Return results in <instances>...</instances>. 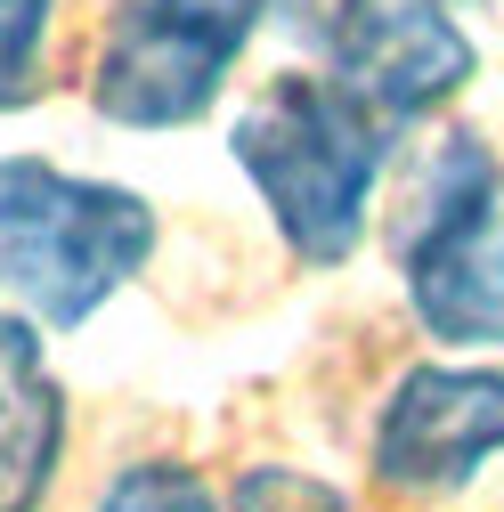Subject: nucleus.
Listing matches in <instances>:
<instances>
[{"label": "nucleus", "instance_id": "obj_6", "mask_svg": "<svg viewBox=\"0 0 504 512\" xmlns=\"http://www.w3.org/2000/svg\"><path fill=\"white\" fill-rule=\"evenodd\" d=\"M326 57H334V74L358 98H374L391 122H415L431 106H448L480 66V49L448 17V0H342Z\"/></svg>", "mask_w": 504, "mask_h": 512}, {"label": "nucleus", "instance_id": "obj_7", "mask_svg": "<svg viewBox=\"0 0 504 512\" xmlns=\"http://www.w3.org/2000/svg\"><path fill=\"white\" fill-rule=\"evenodd\" d=\"M41 317L9 309L0 293V512L41 504L66 456V391L41 358Z\"/></svg>", "mask_w": 504, "mask_h": 512}, {"label": "nucleus", "instance_id": "obj_8", "mask_svg": "<svg viewBox=\"0 0 504 512\" xmlns=\"http://www.w3.org/2000/svg\"><path fill=\"white\" fill-rule=\"evenodd\" d=\"M49 17H57V0H0V114L41 98V74H49Z\"/></svg>", "mask_w": 504, "mask_h": 512}, {"label": "nucleus", "instance_id": "obj_2", "mask_svg": "<svg viewBox=\"0 0 504 512\" xmlns=\"http://www.w3.org/2000/svg\"><path fill=\"white\" fill-rule=\"evenodd\" d=\"M155 261V204L139 187L0 155V293L41 326L90 317Z\"/></svg>", "mask_w": 504, "mask_h": 512}, {"label": "nucleus", "instance_id": "obj_1", "mask_svg": "<svg viewBox=\"0 0 504 512\" xmlns=\"http://www.w3.org/2000/svg\"><path fill=\"white\" fill-rule=\"evenodd\" d=\"M399 122L358 98L342 74H277L244 98L228 155L261 187L277 236L309 269H334L366 236V196L383 179V147Z\"/></svg>", "mask_w": 504, "mask_h": 512}, {"label": "nucleus", "instance_id": "obj_9", "mask_svg": "<svg viewBox=\"0 0 504 512\" xmlns=\"http://www.w3.org/2000/svg\"><path fill=\"white\" fill-rule=\"evenodd\" d=\"M98 504H114V512H139V504H187V512H204L212 504V488L187 472V464H131L122 480H106V496Z\"/></svg>", "mask_w": 504, "mask_h": 512}, {"label": "nucleus", "instance_id": "obj_5", "mask_svg": "<svg viewBox=\"0 0 504 512\" xmlns=\"http://www.w3.org/2000/svg\"><path fill=\"white\" fill-rule=\"evenodd\" d=\"M504 456V366H415L374 415V480L399 496H448Z\"/></svg>", "mask_w": 504, "mask_h": 512}, {"label": "nucleus", "instance_id": "obj_3", "mask_svg": "<svg viewBox=\"0 0 504 512\" xmlns=\"http://www.w3.org/2000/svg\"><path fill=\"white\" fill-rule=\"evenodd\" d=\"M399 269L431 342L504 350V163L480 131L431 147L415 220L399 228Z\"/></svg>", "mask_w": 504, "mask_h": 512}, {"label": "nucleus", "instance_id": "obj_4", "mask_svg": "<svg viewBox=\"0 0 504 512\" xmlns=\"http://www.w3.org/2000/svg\"><path fill=\"white\" fill-rule=\"evenodd\" d=\"M261 17L269 0H122L98 41L90 106L122 131H187L220 106Z\"/></svg>", "mask_w": 504, "mask_h": 512}, {"label": "nucleus", "instance_id": "obj_10", "mask_svg": "<svg viewBox=\"0 0 504 512\" xmlns=\"http://www.w3.org/2000/svg\"><path fill=\"white\" fill-rule=\"evenodd\" d=\"M236 504H342V488H326V480H301V472H285V464H261L252 480H236Z\"/></svg>", "mask_w": 504, "mask_h": 512}]
</instances>
